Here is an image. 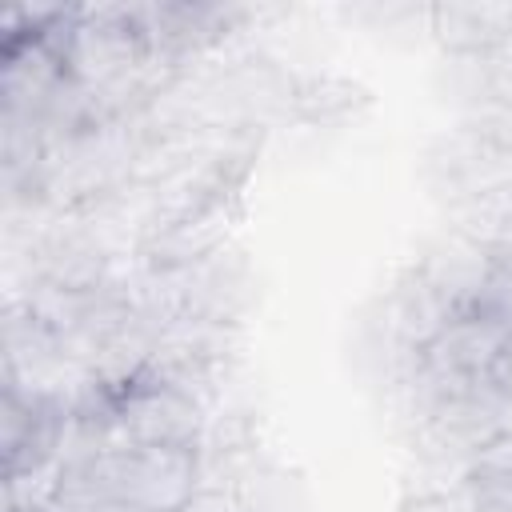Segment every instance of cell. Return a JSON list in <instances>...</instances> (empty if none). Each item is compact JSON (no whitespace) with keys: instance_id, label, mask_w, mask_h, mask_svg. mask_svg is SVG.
<instances>
[{"instance_id":"1","label":"cell","mask_w":512,"mask_h":512,"mask_svg":"<svg viewBox=\"0 0 512 512\" xmlns=\"http://www.w3.org/2000/svg\"><path fill=\"white\" fill-rule=\"evenodd\" d=\"M200 492V456L196 448H108L100 456L56 468L52 504L88 508V504H132L148 512H176Z\"/></svg>"},{"instance_id":"2","label":"cell","mask_w":512,"mask_h":512,"mask_svg":"<svg viewBox=\"0 0 512 512\" xmlns=\"http://www.w3.org/2000/svg\"><path fill=\"white\" fill-rule=\"evenodd\" d=\"M508 328L480 316V312H460L452 316L420 352H416V384L424 388L428 404L444 392L476 388L488 384L492 360L504 344Z\"/></svg>"},{"instance_id":"3","label":"cell","mask_w":512,"mask_h":512,"mask_svg":"<svg viewBox=\"0 0 512 512\" xmlns=\"http://www.w3.org/2000/svg\"><path fill=\"white\" fill-rule=\"evenodd\" d=\"M208 432V408L180 388L136 376L116 392V436L140 448H200Z\"/></svg>"},{"instance_id":"4","label":"cell","mask_w":512,"mask_h":512,"mask_svg":"<svg viewBox=\"0 0 512 512\" xmlns=\"http://www.w3.org/2000/svg\"><path fill=\"white\" fill-rule=\"evenodd\" d=\"M432 32L452 52H488L512 36L508 4H436L428 8Z\"/></svg>"},{"instance_id":"5","label":"cell","mask_w":512,"mask_h":512,"mask_svg":"<svg viewBox=\"0 0 512 512\" xmlns=\"http://www.w3.org/2000/svg\"><path fill=\"white\" fill-rule=\"evenodd\" d=\"M452 316H460V308L420 268H412L400 280V292L392 300V328L408 344V352H420Z\"/></svg>"},{"instance_id":"6","label":"cell","mask_w":512,"mask_h":512,"mask_svg":"<svg viewBox=\"0 0 512 512\" xmlns=\"http://www.w3.org/2000/svg\"><path fill=\"white\" fill-rule=\"evenodd\" d=\"M236 496H240L244 512H304L308 508L300 476H292V472H284L276 464H260V460L240 480Z\"/></svg>"},{"instance_id":"7","label":"cell","mask_w":512,"mask_h":512,"mask_svg":"<svg viewBox=\"0 0 512 512\" xmlns=\"http://www.w3.org/2000/svg\"><path fill=\"white\" fill-rule=\"evenodd\" d=\"M472 312H480L512 332V236L488 248V268H484L480 292L472 300Z\"/></svg>"},{"instance_id":"8","label":"cell","mask_w":512,"mask_h":512,"mask_svg":"<svg viewBox=\"0 0 512 512\" xmlns=\"http://www.w3.org/2000/svg\"><path fill=\"white\" fill-rule=\"evenodd\" d=\"M508 476H512V428L496 432L464 464V480H508Z\"/></svg>"},{"instance_id":"9","label":"cell","mask_w":512,"mask_h":512,"mask_svg":"<svg viewBox=\"0 0 512 512\" xmlns=\"http://www.w3.org/2000/svg\"><path fill=\"white\" fill-rule=\"evenodd\" d=\"M464 512H512V476L464 480Z\"/></svg>"},{"instance_id":"10","label":"cell","mask_w":512,"mask_h":512,"mask_svg":"<svg viewBox=\"0 0 512 512\" xmlns=\"http://www.w3.org/2000/svg\"><path fill=\"white\" fill-rule=\"evenodd\" d=\"M176 512H244L240 496L236 492H224V488H200L184 508Z\"/></svg>"},{"instance_id":"11","label":"cell","mask_w":512,"mask_h":512,"mask_svg":"<svg viewBox=\"0 0 512 512\" xmlns=\"http://www.w3.org/2000/svg\"><path fill=\"white\" fill-rule=\"evenodd\" d=\"M488 384H492V392H500V396L512 404V332L504 336V344H500V352H496V360H492Z\"/></svg>"},{"instance_id":"12","label":"cell","mask_w":512,"mask_h":512,"mask_svg":"<svg viewBox=\"0 0 512 512\" xmlns=\"http://www.w3.org/2000/svg\"><path fill=\"white\" fill-rule=\"evenodd\" d=\"M400 512H460L452 496H440V492H424V496H412L400 504Z\"/></svg>"}]
</instances>
